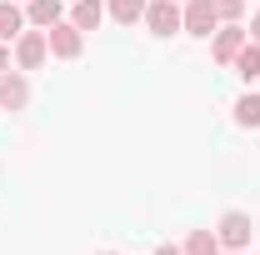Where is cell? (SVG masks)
I'll use <instances>...</instances> for the list:
<instances>
[{"mask_svg":"<svg viewBox=\"0 0 260 255\" xmlns=\"http://www.w3.org/2000/svg\"><path fill=\"white\" fill-rule=\"evenodd\" d=\"M10 55H15V70H40V65L50 60V40H45V30H35V25H25V30L15 35Z\"/></svg>","mask_w":260,"mask_h":255,"instance_id":"cell-1","label":"cell"},{"mask_svg":"<svg viewBox=\"0 0 260 255\" xmlns=\"http://www.w3.org/2000/svg\"><path fill=\"white\" fill-rule=\"evenodd\" d=\"M180 30L195 35V40H210V35L220 30L215 5H210V0H185V5H180Z\"/></svg>","mask_w":260,"mask_h":255,"instance_id":"cell-2","label":"cell"},{"mask_svg":"<svg viewBox=\"0 0 260 255\" xmlns=\"http://www.w3.org/2000/svg\"><path fill=\"white\" fill-rule=\"evenodd\" d=\"M250 235H255V220H250L245 210H225V215H220V225H215L220 250H245V245H250Z\"/></svg>","mask_w":260,"mask_h":255,"instance_id":"cell-3","label":"cell"},{"mask_svg":"<svg viewBox=\"0 0 260 255\" xmlns=\"http://www.w3.org/2000/svg\"><path fill=\"white\" fill-rule=\"evenodd\" d=\"M245 40H250V30H245L240 20H225L220 30L210 35V55H215V65H235V55L245 50Z\"/></svg>","mask_w":260,"mask_h":255,"instance_id":"cell-4","label":"cell"},{"mask_svg":"<svg viewBox=\"0 0 260 255\" xmlns=\"http://www.w3.org/2000/svg\"><path fill=\"white\" fill-rule=\"evenodd\" d=\"M45 40H50V55H55V60H75V55L85 50V30H80L75 20H55V25L45 30Z\"/></svg>","mask_w":260,"mask_h":255,"instance_id":"cell-5","label":"cell"},{"mask_svg":"<svg viewBox=\"0 0 260 255\" xmlns=\"http://www.w3.org/2000/svg\"><path fill=\"white\" fill-rule=\"evenodd\" d=\"M145 30L150 35H175L180 30V5L175 0H150L145 5Z\"/></svg>","mask_w":260,"mask_h":255,"instance_id":"cell-6","label":"cell"},{"mask_svg":"<svg viewBox=\"0 0 260 255\" xmlns=\"http://www.w3.org/2000/svg\"><path fill=\"white\" fill-rule=\"evenodd\" d=\"M30 105V80L25 70H5L0 75V110H25Z\"/></svg>","mask_w":260,"mask_h":255,"instance_id":"cell-7","label":"cell"},{"mask_svg":"<svg viewBox=\"0 0 260 255\" xmlns=\"http://www.w3.org/2000/svg\"><path fill=\"white\" fill-rule=\"evenodd\" d=\"M55 20H65V0H25V25L50 30Z\"/></svg>","mask_w":260,"mask_h":255,"instance_id":"cell-8","label":"cell"},{"mask_svg":"<svg viewBox=\"0 0 260 255\" xmlns=\"http://www.w3.org/2000/svg\"><path fill=\"white\" fill-rule=\"evenodd\" d=\"M20 30H25V5H20V0H0V40L15 45Z\"/></svg>","mask_w":260,"mask_h":255,"instance_id":"cell-9","label":"cell"},{"mask_svg":"<svg viewBox=\"0 0 260 255\" xmlns=\"http://www.w3.org/2000/svg\"><path fill=\"white\" fill-rule=\"evenodd\" d=\"M145 5H150V0H105V15H110L115 25H140V20H145Z\"/></svg>","mask_w":260,"mask_h":255,"instance_id":"cell-10","label":"cell"},{"mask_svg":"<svg viewBox=\"0 0 260 255\" xmlns=\"http://www.w3.org/2000/svg\"><path fill=\"white\" fill-rule=\"evenodd\" d=\"M75 10H70V20L80 25V30H95L100 20H105V0H70Z\"/></svg>","mask_w":260,"mask_h":255,"instance_id":"cell-11","label":"cell"},{"mask_svg":"<svg viewBox=\"0 0 260 255\" xmlns=\"http://www.w3.org/2000/svg\"><path fill=\"white\" fill-rule=\"evenodd\" d=\"M230 70H235L245 85H250V80H260V45H255V40H245V50L235 55V65H230Z\"/></svg>","mask_w":260,"mask_h":255,"instance_id":"cell-12","label":"cell"},{"mask_svg":"<svg viewBox=\"0 0 260 255\" xmlns=\"http://www.w3.org/2000/svg\"><path fill=\"white\" fill-rule=\"evenodd\" d=\"M235 125L260 130V95H255V90H245V95L235 100Z\"/></svg>","mask_w":260,"mask_h":255,"instance_id":"cell-13","label":"cell"},{"mask_svg":"<svg viewBox=\"0 0 260 255\" xmlns=\"http://www.w3.org/2000/svg\"><path fill=\"white\" fill-rule=\"evenodd\" d=\"M180 250L185 255H220V240H215V230H190Z\"/></svg>","mask_w":260,"mask_h":255,"instance_id":"cell-14","label":"cell"},{"mask_svg":"<svg viewBox=\"0 0 260 255\" xmlns=\"http://www.w3.org/2000/svg\"><path fill=\"white\" fill-rule=\"evenodd\" d=\"M210 5H215L220 25H225V20H240V15H245V0H210Z\"/></svg>","mask_w":260,"mask_h":255,"instance_id":"cell-15","label":"cell"},{"mask_svg":"<svg viewBox=\"0 0 260 255\" xmlns=\"http://www.w3.org/2000/svg\"><path fill=\"white\" fill-rule=\"evenodd\" d=\"M5 70H15V55H10V45L0 40V75H5Z\"/></svg>","mask_w":260,"mask_h":255,"instance_id":"cell-16","label":"cell"},{"mask_svg":"<svg viewBox=\"0 0 260 255\" xmlns=\"http://www.w3.org/2000/svg\"><path fill=\"white\" fill-rule=\"evenodd\" d=\"M250 40L260 45V15H250Z\"/></svg>","mask_w":260,"mask_h":255,"instance_id":"cell-17","label":"cell"},{"mask_svg":"<svg viewBox=\"0 0 260 255\" xmlns=\"http://www.w3.org/2000/svg\"><path fill=\"white\" fill-rule=\"evenodd\" d=\"M155 255H185V250H180V245H160Z\"/></svg>","mask_w":260,"mask_h":255,"instance_id":"cell-18","label":"cell"},{"mask_svg":"<svg viewBox=\"0 0 260 255\" xmlns=\"http://www.w3.org/2000/svg\"><path fill=\"white\" fill-rule=\"evenodd\" d=\"M220 255H240V250H220Z\"/></svg>","mask_w":260,"mask_h":255,"instance_id":"cell-19","label":"cell"},{"mask_svg":"<svg viewBox=\"0 0 260 255\" xmlns=\"http://www.w3.org/2000/svg\"><path fill=\"white\" fill-rule=\"evenodd\" d=\"M100 255H115V250H100Z\"/></svg>","mask_w":260,"mask_h":255,"instance_id":"cell-20","label":"cell"},{"mask_svg":"<svg viewBox=\"0 0 260 255\" xmlns=\"http://www.w3.org/2000/svg\"><path fill=\"white\" fill-rule=\"evenodd\" d=\"M175 5H185V0H175Z\"/></svg>","mask_w":260,"mask_h":255,"instance_id":"cell-21","label":"cell"},{"mask_svg":"<svg viewBox=\"0 0 260 255\" xmlns=\"http://www.w3.org/2000/svg\"><path fill=\"white\" fill-rule=\"evenodd\" d=\"M20 5H25V0H20Z\"/></svg>","mask_w":260,"mask_h":255,"instance_id":"cell-22","label":"cell"}]
</instances>
